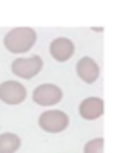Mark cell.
I'll use <instances>...</instances> for the list:
<instances>
[{"label":"cell","instance_id":"9","mask_svg":"<svg viewBox=\"0 0 132 153\" xmlns=\"http://www.w3.org/2000/svg\"><path fill=\"white\" fill-rule=\"evenodd\" d=\"M22 140L15 133H2L0 135V153H15L18 151Z\"/></svg>","mask_w":132,"mask_h":153},{"label":"cell","instance_id":"8","mask_svg":"<svg viewBox=\"0 0 132 153\" xmlns=\"http://www.w3.org/2000/svg\"><path fill=\"white\" fill-rule=\"evenodd\" d=\"M103 114V99L100 97H87L80 105V115L87 121H94Z\"/></svg>","mask_w":132,"mask_h":153},{"label":"cell","instance_id":"7","mask_svg":"<svg viewBox=\"0 0 132 153\" xmlns=\"http://www.w3.org/2000/svg\"><path fill=\"white\" fill-rule=\"evenodd\" d=\"M49 51L56 61H67L74 52V43L69 38H56V40H52Z\"/></svg>","mask_w":132,"mask_h":153},{"label":"cell","instance_id":"10","mask_svg":"<svg viewBox=\"0 0 132 153\" xmlns=\"http://www.w3.org/2000/svg\"><path fill=\"white\" fill-rule=\"evenodd\" d=\"M83 153H103V139L98 137V139L89 140L83 148Z\"/></svg>","mask_w":132,"mask_h":153},{"label":"cell","instance_id":"4","mask_svg":"<svg viewBox=\"0 0 132 153\" xmlns=\"http://www.w3.org/2000/svg\"><path fill=\"white\" fill-rule=\"evenodd\" d=\"M63 97V92L60 87L52 85V83H44L40 87L34 88L33 92V101L40 106H51V105H56L60 103Z\"/></svg>","mask_w":132,"mask_h":153},{"label":"cell","instance_id":"2","mask_svg":"<svg viewBox=\"0 0 132 153\" xmlns=\"http://www.w3.org/2000/svg\"><path fill=\"white\" fill-rule=\"evenodd\" d=\"M38 124L47 133H60L69 126V115L62 110H47L40 114Z\"/></svg>","mask_w":132,"mask_h":153},{"label":"cell","instance_id":"5","mask_svg":"<svg viewBox=\"0 0 132 153\" xmlns=\"http://www.w3.org/2000/svg\"><path fill=\"white\" fill-rule=\"evenodd\" d=\"M27 96V90L18 81H4L0 85V101L6 105H20Z\"/></svg>","mask_w":132,"mask_h":153},{"label":"cell","instance_id":"3","mask_svg":"<svg viewBox=\"0 0 132 153\" xmlns=\"http://www.w3.org/2000/svg\"><path fill=\"white\" fill-rule=\"evenodd\" d=\"M44 61L40 56H31V58H16L11 63V72L22 79H33L34 76L42 70Z\"/></svg>","mask_w":132,"mask_h":153},{"label":"cell","instance_id":"6","mask_svg":"<svg viewBox=\"0 0 132 153\" xmlns=\"http://www.w3.org/2000/svg\"><path fill=\"white\" fill-rule=\"evenodd\" d=\"M76 72H78V78H80L82 81H85V83L91 85V83H94V81L98 79V76H100V67H98V63H96L92 58L85 56V58H82V59L78 61Z\"/></svg>","mask_w":132,"mask_h":153},{"label":"cell","instance_id":"1","mask_svg":"<svg viewBox=\"0 0 132 153\" xmlns=\"http://www.w3.org/2000/svg\"><path fill=\"white\" fill-rule=\"evenodd\" d=\"M36 43V33L31 27H16L11 29L6 38H4V45L9 52L13 54H24L27 51H31V47Z\"/></svg>","mask_w":132,"mask_h":153}]
</instances>
